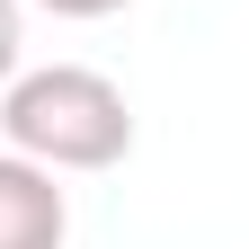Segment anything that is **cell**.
Masks as SVG:
<instances>
[{
	"instance_id": "cell-1",
	"label": "cell",
	"mask_w": 249,
	"mask_h": 249,
	"mask_svg": "<svg viewBox=\"0 0 249 249\" xmlns=\"http://www.w3.org/2000/svg\"><path fill=\"white\" fill-rule=\"evenodd\" d=\"M0 134L9 151L45 160L53 178L62 169H116L134 151V107L107 71L89 62H53V71H18L9 98H0Z\"/></svg>"
},
{
	"instance_id": "cell-2",
	"label": "cell",
	"mask_w": 249,
	"mask_h": 249,
	"mask_svg": "<svg viewBox=\"0 0 249 249\" xmlns=\"http://www.w3.org/2000/svg\"><path fill=\"white\" fill-rule=\"evenodd\" d=\"M62 231H71V205L53 169L27 151H0V249H62Z\"/></svg>"
},
{
	"instance_id": "cell-3",
	"label": "cell",
	"mask_w": 249,
	"mask_h": 249,
	"mask_svg": "<svg viewBox=\"0 0 249 249\" xmlns=\"http://www.w3.org/2000/svg\"><path fill=\"white\" fill-rule=\"evenodd\" d=\"M18 80V0H0V89Z\"/></svg>"
},
{
	"instance_id": "cell-4",
	"label": "cell",
	"mask_w": 249,
	"mask_h": 249,
	"mask_svg": "<svg viewBox=\"0 0 249 249\" xmlns=\"http://www.w3.org/2000/svg\"><path fill=\"white\" fill-rule=\"evenodd\" d=\"M36 9H53V18H116L124 0H36Z\"/></svg>"
}]
</instances>
